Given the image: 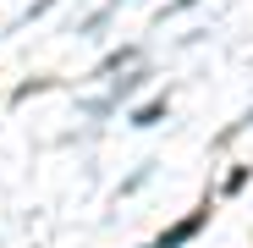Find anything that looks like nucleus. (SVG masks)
I'll list each match as a JSON object with an SVG mask.
<instances>
[{"label":"nucleus","instance_id":"f257e3e1","mask_svg":"<svg viewBox=\"0 0 253 248\" xmlns=\"http://www.w3.org/2000/svg\"><path fill=\"white\" fill-rule=\"evenodd\" d=\"M204 226H209V204H204V210H193L187 221H176V226H165V232H160V237H154L149 248H187V243H193V237H198Z\"/></svg>","mask_w":253,"mask_h":248},{"label":"nucleus","instance_id":"f03ea898","mask_svg":"<svg viewBox=\"0 0 253 248\" xmlns=\"http://www.w3.org/2000/svg\"><path fill=\"white\" fill-rule=\"evenodd\" d=\"M165 110H171V99H165V94H154V99H143L126 121H132V127H154V121H165Z\"/></svg>","mask_w":253,"mask_h":248},{"label":"nucleus","instance_id":"7ed1b4c3","mask_svg":"<svg viewBox=\"0 0 253 248\" xmlns=\"http://www.w3.org/2000/svg\"><path fill=\"white\" fill-rule=\"evenodd\" d=\"M138 61V45H121V50H110L99 66H94V77H110V72H121V66H132Z\"/></svg>","mask_w":253,"mask_h":248},{"label":"nucleus","instance_id":"20e7f679","mask_svg":"<svg viewBox=\"0 0 253 248\" xmlns=\"http://www.w3.org/2000/svg\"><path fill=\"white\" fill-rule=\"evenodd\" d=\"M149 83V72H126V77H116V99H126V94H138Z\"/></svg>","mask_w":253,"mask_h":248},{"label":"nucleus","instance_id":"39448f33","mask_svg":"<svg viewBox=\"0 0 253 248\" xmlns=\"http://www.w3.org/2000/svg\"><path fill=\"white\" fill-rule=\"evenodd\" d=\"M248 177H253V171H248V165H237V171L226 177V193H242V188H248Z\"/></svg>","mask_w":253,"mask_h":248},{"label":"nucleus","instance_id":"423d86ee","mask_svg":"<svg viewBox=\"0 0 253 248\" xmlns=\"http://www.w3.org/2000/svg\"><path fill=\"white\" fill-rule=\"evenodd\" d=\"M193 6H198V0H171V6L160 11V22H165V17H182V11H193Z\"/></svg>","mask_w":253,"mask_h":248},{"label":"nucleus","instance_id":"0eeeda50","mask_svg":"<svg viewBox=\"0 0 253 248\" xmlns=\"http://www.w3.org/2000/svg\"><path fill=\"white\" fill-rule=\"evenodd\" d=\"M242 127H253V110H248V116H242V121H231V133H226V138H237V133H242Z\"/></svg>","mask_w":253,"mask_h":248}]
</instances>
